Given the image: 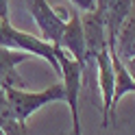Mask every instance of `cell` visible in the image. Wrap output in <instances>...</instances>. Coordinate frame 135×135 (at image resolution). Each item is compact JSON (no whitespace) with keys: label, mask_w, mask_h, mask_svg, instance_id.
I'll return each mask as SVG.
<instances>
[{"label":"cell","mask_w":135,"mask_h":135,"mask_svg":"<svg viewBox=\"0 0 135 135\" xmlns=\"http://www.w3.org/2000/svg\"><path fill=\"white\" fill-rule=\"evenodd\" d=\"M35 59L28 52H20V50H11V48H2L0 46V87H26L24 79L20 76L18 65Z\"/></svg>","instance_id":"cell-7"},{"label":"cell","mask_w":135,"mask_h":135,"mask_svg":"<svg viewBox=\"0 0 135 135\" xmlns=\"http://www.w3.org/2000/svg\"><path fill=\"white\" fill-rule=\"evenodd\" d=\"M0 20H9V0H0Z\"/></svg>","instance_id":"cell-13"},{"label":"cell","mask_w":135,"mask_h":135,"mask_svg":"<svg viewBox=\"0 0 135 135\" xmlns=\"http://www.w3.org/2000/svg\"><path fill=\"white\" fill-rule=\"evenodd\" d=\"M133 2H135V0H98L96 9L103 13V18H105L109 46H113V44H115L118 31H120L122 22L126 20V15H129Z\"/></svg>","instance_id":"cell-8"},{"label":"cell","mask_w":135,"mask_h":135,"mask_svg":"<svg viewBox=\"0 0 135 135\" xmlns=\"http://www.w3.org/2000/svg\"><path fill=\"white\" fill-rule=\"evenodd\" d=\"M70 2L76 7V9H81L83 13H85V11H94V9H96L98 0H70Z\"/></svg>","instance_id":"cell-12"},{"label":"cell","mask_w":135,"mask_h":135,"mask_svg":"<svg viewBox=\"0 0 135 135\" xmlns=\"http://www.w3.org/2000/svg\"><path fill=\"white\" fill-rule=\"evenodd\" d=\"M26 7H28V13L33 15V22L39 28V37L50 41L52 46H59L70 13L52 9L48 4V0H26Z\"/></svg>","instance_id":"cell-4"},{"label":"cell","mask_w":135,"mask_h":135,"mask_svg":"<svg viewBox=\"0 0 135 135\" xmlns=\"http://www.w3.org/2000/svg\"><path fill=\"white\" fill-rule=\"evenodd\" d=\"M0 135H4V131H2V129H0Z\"/></svg>","instance_id":"cell-15"},{"label":"cell","mask_w":135,"mask_h":135,"mask_svg":"<svg viewBox=\"0 0 135 135\" xmlns=\"http://www.w3.org/2000/svg\"><path fill=\"white\" fill-rule=\"evenodd\" d=\"M4 89H7V98H9V105L13 109L15 118L24 124L41 107H46L50 103H57V100L65 103V89L61 85V81L46 87V89H41V91H28V89H22V87H4Z\"/></svg>","instance_id":"cell-2"},{"label":"cell","mask_w":135,"mask_h":135,"mask_svg":"<svg viewBox=\"0 0 135 135\" xmlns=\"http://www.w3.org/2000/svg\"><path fill=\"white\" fill-rule=\"evenodd\" d=\"M96 81L103 98V126L107 129L115 120L113 113V59H111V46L100 50L96 57Z\"/></svg>","instance_id":"cell-5"},{"label":"cell","mask_w":135,"mask_h":135,"mask_svg":"<svg viewBox=\"0 0 135 135\" xmlns=\"http://www.w3.org/2000/svg\"><path fill=\"white\" fill-rule=\"evenodd\" d=\"M63 52H68L72 59L83 65L85 70V57H87V41H85V31H83V18L79 11H70L68 15V22H65V31L61 35V41L59 46Z\"/></svg>","instance_id":"cell-6"},{"label":"cell","mask_w":135,"mask_h":135,"mask_svg":"<svg viewBox=\"0 0 135 135\" xmlns=\"http://www.w3.org/2000/svg\"><path fill=\"white\" fill-rule=\"evenodd\" d=\"M111 59H113V113H115L118 103L124 96L135 94V79L129 72V68L124 65V61L115 55V50H111Z\"/></svg>","instance_id":"cell-10"},{"label":"cell","mask_w":135,"mask_h":135,"mask_svg":"<svg viewBox=\"0 0 135 135\" xmlns=\"http://www.w3.org/2000/svg\"><path fill=\"white\" fill-rule=\"evenodd\" d=\"M111 50H115V55L122 59V61H131L135 59V2L131 7L126 20L122 22L120 31H118L115 44L111 46Z\"/></svg>","instance_id":"cell-9"},{"label":"cell","mask_w":135,"mask_h":135,"mask_svg":"<svg viewBox=\"0 0 135 135\" xmlns=\"http://www.w3.org/2000/svg\"><path fill=\"white\" fill-rule=\"evenodd\" d=\"M57 59H59V81L65 89V103L70 107V115H72V129L74 133H83L81 131V113H79V100H81V89H83V81H85V70L83 65L72 59L68 52H63L61 48L57 50Z\"/></svg>","instance_id":"cell-3"},{"label":"cell","mask_w":135,"mask_h":135,"mask_svg":"<svg viewBox=\"0 0 135 135\" xmlns=\"http://www.w3.org/2000/svg\"><path fill=\"white\" fill-rule=\"evenodd\" d=\"M70 135H83V133H74V131H70Z\"/></svg>","instance_id":"cell-14"},{"label":"cell","mask_w":135,"mask_h":135,"mask_svg":"<svg viewBox=\"0 0 135 135\" xmlns=\"http://www.w3.org/2000/svg\"><path fill=\"white\" fill-rule=\"evenodd\" d=\"M0 46L2 48H11V50H20V52H28L37 59H44L48 65H52V70L59 76V59H57V46H52L50 41L41 39L37 35L18 31L9 20H0Z\"/></svg>","instance_id":"cell-1"},{"label":"cell","mask_w":135,"mask_h":135,"mask_svg":"<svg viewBox=\"0 0 135 135\" xmlns=\"http://www.w3.org/2000/svg\"><path fill=\"white\" fill-rule=\"evenodd\" d=\"M0 129L4 131V135H28V126L15 118L4 87H0Z\"/></svg>","instance_id":"cell-11"}]
</instances>
